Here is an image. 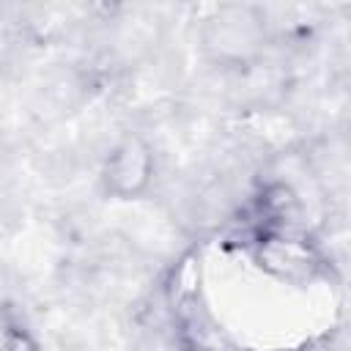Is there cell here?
Masks as SVG:
<instances>
[{"label": "cell", "instance_id": "cell-1", "mask_svg": "<svg viewBox=\"0 0 351 351\" xmlns=\"http://www.w3.org/2000/svg\"><path fill=\"white\" fill-rule=\"evenodd\" d=\"M200 41L211 60L225 66H244L263 49L266 14L252 3L217 5L203 19Z\"/></svg>", "mask_w": 351, "mask_h": 351}, {"label": "cell", "instance_id": "cell-2", "mask_svg": "<svg viewBox=\"0 0 351 351\" xmlns=\"http://www.w3.org/2000/svg\"><path fill=\"white\" fill-rule=\"evenodd\" d=\"M151 176H154V154L148 143L137 134H129L121 143H115L101 170L104 189L121 200H132L143 195L151 184Z\"/></svg>", "mask_w": 351, "mask_h": 351}]
</instances>
